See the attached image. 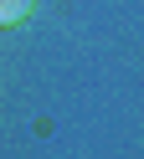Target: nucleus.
<instances>
[{
	"label": "nucleus",
	"instance_id": "1",
	"mask_svg": "<svg viewBox=\"0 0 144 159\" xmlns=\"http://www.w3.org/2000/svg\"><path fill=\"white\" fill-rule=\"evenodd\" d=\"M36 16V0H0V26H26Z\"/></svg>",
	"mask_w": 144,
	"mask_h": 159
}]
</instances>
